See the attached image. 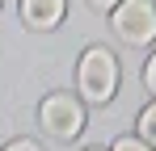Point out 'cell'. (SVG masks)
I'll list each match as a JSON object with an SVG mask.
<instances>
[{"label":"cell","instance_id":"1","mask_svg":"<svg viewBox=\"0 0 156 151\" xmlns=\"http://www.w3.org/2000/svg\"><path fill=\"white\" fill-rule=\"evenodd\" d=\"M76 84H80V97L93 101V105H105L118 88V59L110 55L105 46H89L80 55V72H76Z\"/></svg>","mask_w":156,"mask_h":151},{"label":"cell","instance_id":"2","mask_svg":"<svg viewBox=\"0 0 156 151\" xmlns=\"http://www.w3.org/2000/svg\"><path fill=\"white\" fill-rule=\"evenodd\" d=\"M114 34L131 46H148L156 38V8L152 0H122L114 8Z\"/></svg>","mask_w":156,"mask_h":151},{"label":"cell","instance_id":"3","mask_svg":"<svg viewBox=\"0 0 156 151\" xmlns=\"http://www.w3.org/2000/svg\"><path fill=\"white\" fill-rule=\"evenodd\" d=\"M38 122L55 139H76L80 130H84V109L68 92H51V97L42 101V109H38Z\"/></svg>","mask_w":156,"mask_h":151},{"label":"cell","instance_id":"4","mask_svg":"<svg viewBox=\"0 0 156 151\" xmlns=\"http://www.w3.org/2000/svg\"><path fill=\"white\" fill-rule=\"evenodd\" d=\"M21 21L30 29H55L63 21V0H21Z\"/></svg>","mask_w":156,"mask_h":151},{"label":"cell","instance_id":"5","mask_svg":"<svg viewBox=\"0 0 156 151\" xmlns=\"http://www.w3.org/2000/svg\"><path fill=\"white\" fill-rule=\"evenodd\" d=\"M139 139H144L148 147H156V101L139 113Z\"/></svg>","mask_w":156,"mask_h":151},{"label":"cell","instance_id":"6","mask_svg":"<svg viewBox=\"0 0 156 151\" xmlns=\"http://www.w3.org/2000/svg\"><path fill=\"white\" fill-rule=\"evenodd\" d=\"M114 151H152V147H148L144 139H131V134H127V139H118V143H114Z\"/></svg>","mask_w":156,"mask_h":151},{"label":"cell","instance_id":"7","mask_svg":"<svg viewBox=\"0 0 156 151\" xmlns=\"http://www.w3.org/2000/svg\"><path fill=\"white\" fill-rule=\"evenodd\" d=\"M4 151H42L38 143H30V139H17V143H9Z\"/></svg>","mask_w":156,"mask_h":151},{"label":"cell","instance_id":"8","mask_svg":"<svg viewBox=\"0 0 156 151\" xmlns=\"http://www.w3.org/2000/svg\"><path fill=\"white\" fill-rule=\"evenodd\" d=\"M144 80H148V88H152V92H156V55H152V59H148V72H144Z\"/></svg>","mask_w":156,"mask_h":151},{"label":"cell","instance_id":"9","mask_svg":"<svg viewBox=\"0 0 156 151\" xmlns=\"http://www.w3.org/2000/svg\"><path fill=\"white\" fill-rule=\"evenodd\" d=\"M89 4H93V8H97V13H105V8H118V4H122V0H89Z\"/></svg>","mask_w":156,"mask_h":151},{"label":"cell","instance_id":"10","mask_svg":"<svg viewBox=\"0 0 156 151\" xmlns=\"http://www.w3.org/2000/svg\"><path fill=\"white\" fill-rule=\"evenodd\" d=\"M93 151H97V147H93Z\"/></svg>","mask_w":156,"mask_h":151}]
</instances>
